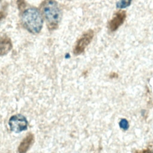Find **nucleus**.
<instances>
[{"instance_id":"obj_1","label":"nucleus","mask_w":153,"mask_h":153,"mask_svg":"<svg viewBox=\"0 0 153 153\" xmlns=\"http://www.w3.org/2000/svg\"><path fill=\"white\" fill-rule=\"evenodd\" d=\"M20 18L22 26L30 33L38 34L41 31L44 20L39 8L26 7L21 11Z\"/></svg>"},{"instance_id":"obj_2","label":"nucleus","mask_w":153,"mask_h":153,"mask_svg":"<svg viewBox=\"0 0 153 153\" xmlns=\"http://www.w3.org/2000/svg\"><path fill=\"white\" fill-rule=\"evenodd\" d=\"M39 10L50 30L57 29L62 19V11L56 0H44Z\"/></svg>"},{"instance_id":"obj_3","label":"nucleus","mask_w":153,"mask_h":153,"mask_svg":"<svg viewBox=\"0 0 153 153\" xmlns=\"http://www.w3.org/2000/svg\"><path fill=\"white\" fill-rule=\"evenodd\" d=\"M94 36V31L89 29L85 32L76 41L74 48V54L75 55H79L84 53L85 48L91 42Z\"/></svg>"},{"instance_id":"obj_4","label":"nucleus","mask_w":153,"mask_h":153,"mask_svg":"<svg viewBox=\"0 0 153 153\" xmlns=\"http://www.w3.org/2000/svg\"><path fill=\"white\" fill-rule=\"evenodd\" d=\"M10 130L19 133L27 128L28 122L26 118L21 114H16L11 117L8 121Z\"/></svg>"},{"instance_id":"obj_5","label":"nucleus","mask_w":153,"mask_h":153,"mask_svg":"<svg viewBox=\"0 0 153 153\" xmlns=\"http://www.w3.org/2000/svg\"><path fill=\"white\" fill-rule=\"evenodd\" d=\"M127 14L126 11L122 10L115 13L112 19L108 23V27L111 32L117 30L119 27L124 23Z\"/></svg>"},{"instance_id":"obj_6","label":"nucleus","mask_w":153,"mask_h":153,"mask_svg":"<svg viewBox=\"0 0 153 153\" xmlns=\"http://www.w3.org/2000/svg\"><path fill=\"white\" fill-rule=\"evenodd\" d=\"M33 139L34 137L32 133L27 134L20 143L18 147V152L19 153H26L32 144Z\"/></svg>"},{"instance_id":"obj_7","label":"nucleus","mask_w":153,"mask_h":153,"mask_svg":"<svg viewBox=\"0 0 153 153\" xmlns=\"http://www.w3.org/2000/svg\"><path fill=\"white\" fill-rule=\"evenodd\" d=\"M12 48V43L9 38L0 37V56L7 54Z\"/></svg>"},{"instance_id":"obj_8","label":"nucleus","mask_w":153,"mask_h":153,"mask_svg":"<svg viewBox=\"0 0 153 153\" xmlns=\"http://www.w3.org/2000/svg\"><path fill=\"white\" fill-rule=\"evenodd\" d=\"M131 1L132 0H120L117 2L116 7L119 9L125 8L130 5Z\"/></svg>"},{"instance_id":"obj_9","label":"nucleus","mask_w":153,"mask_h":153,"mask_svg":"<svg viewBox=\"0 0 153 153\" xmlns=\"http://www.w3.org/2000/svg\"><path fill=\"white\" fill-rule=\"evenodd\" d=\"M119 125L123 130H127L128 128V123L126 119H121L119 123Z\"/></svg>"}]
</instances>
